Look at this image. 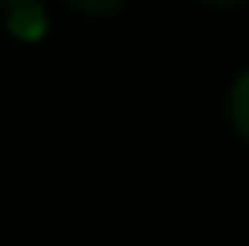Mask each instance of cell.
Instances as JSON below:
<instances>
[{
  "label": "cell",
  "mask_w": 249,
  "mask_h": 246,
  "mask_svg": "<svg viewBox=\"0 0 249 246\" xmlns=\"http://www.w3.org/2000/svg\"><path fill=\"white\" fill-rule=\"evenodd\" d=\"M4 29L7 37H15L18 44H40L51 33L47 7L40 0H18V4L4 7Z\"/></svg>",
  "instance_id": "6da1fadb"
},
{
  "label": "cell",
  "mask_w": 249,
  "mask_h": 246,
  "mask_svg": "<svg viewBox=\"0 0 249 246\" xmlns=\"http://www.w3.org/2000/svg\"><path fill=\"white\" fill-rule=\"evenodd\" d=\"M228 120H231V131L249 145V65L235 73L228 87Z\"/></svg>",
  "instance_id": "7a4b0ae2"
},
{
  "label": "cell",
  "mask_w": 249,
  "mask_h": 246,
  "mask_svg": "<svg viewBox=\"0 0 249 246\" xmlns=\"http://www.w3.org/2000/svg\"><path fill=\"white\" fill-rule=\"evenodd\" d=\"M65 4L83 19H112L126 0H65Z\"/></svg>",
  "instance_id": "3957f363"
},
{
  "label": "cell",
  "mask_w": 249,
  "mask_h": 246,
  "mask_svg": "<svg viewBox=\"0 0 249 246\" xmlns=\"http://www.w3.org/2000/svg\"><path fill=\"white\" fill-rule=\"evenodd\" d=\"M202 4H217V7H231V4H242V0H202Z\"/></svg>",
  "instance_id": "277c9868"
},
{
  "label": "cell",
  "mask_w": 249,
  "mask_h": 246,
  "mask_svg": "<svg viewBox=\"0 0 249 246\" xmlns=\"http://www.w3.org/2000/svg\"><path fill=\"white\" fill-rule=\"evenodd\" d=\"M7 4H18V0H0V7H7Z\"/></svg>",
  "instance_id": "5b68a950"
}]
</instances>
